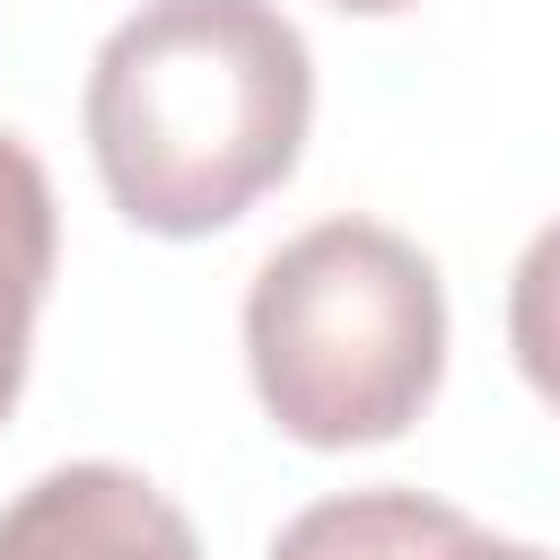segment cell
Masks as SVG:
<instances>
[{
	"label": "cell",
	"mask_w": 560,
	"mask_h": 560,
	"mask_svg": "<svg viewBox=\"0 0 560 560\" xmlns=\"http://www.w3.org/2000/svg\"><path fill=\"white\" fill-rule=\"evenodd\" d=\"M88 158L140 236H219L289 184L315 52L271 0H140L79 96Z\"/></svg>",
	"instance_id": "obj_1"
},
{
	"label": "cell",
	"mask_w": 560,
	"mask_h": 560,
	"mask_svg": "<svg viewBox=\"0 0 560 560\" xmlns=\"http://www.w3.org/2000/svg\"><path fill=\"white\" fill-rule=\"evenodd\" d=\"M245 368L280 438L385 446L446 376L438 262L385 219H324L289 236L245 289Z\"/></svg>",
	"instance_id": "obj_2"
},
{
	"label": "cell",
	"mask_w": 560,
	"mask_h": 560,
	"mask_svg": "<svg viewBox=\"0 0 560 560\" xmlns=\"http://www.w3.org/2000/svg\"><path fill=\"white\" fill-rule=\"evenodd\" d=\"M0 560H201V542L131 464H61L0 508Z\"/></svg>",
	"instance_id": "obj_3"
},
{
	"label": "cell",
	"mask_w": 560,
	"mask_h": 560,
	"mask_svg": "<svg viewBox=\"0 0 560 560\" xmlns=\"http://www.w3.org/2000/svg\"><path fill=\"white\" fill-rule=\"evenodd\" d=\"M271 560H551V551L508 542L429 490H341L298 508L271 534Z\"/></svg>",
	"instance_id": "obj_4"
},
{
	"label": "cell",
	"mask_w": 560,
	"mask_h": 560,
	"mask_svg": "<svg viewBox=\"0 0 560 560\" xmlns=\"http://www.w3.org/2000/svg\"><path fill=\"white\" fill-rule=\"evenodd\" d=\"M52 280V184L18 131H0V420L26 385L35 350V306Z\"/></svg>",
	"instance_id": "obj_5"
},
{
	"label": "cell",
	"mask_w": 560,
	"mask_h": 560,
	"mask_svg": "<svg viewBox=\"0 0 560 560\" xmlns=\"http://www.w3.org/2000/svg\"><path fill=\"white\" fill-rule=\"evenodd\" d=\"M508 350H516L525 385L560 411V219L516 254V280H508Z\"/></svg>",
	"instance_id": "obj_6"
},
{
	"label": "cell",
	"mask_w": 560,
	"mask_h": 560,
	"mask_svg": "<svg viewBox=\"0 0 560 560\" xmlns=\"http://www.w3.org/2000/svg\"><path fill=\"white\" fill-rule=\"evenodd\" d=\"M341 18H394V9H420V0H332Z\"/></svg>",
	"instance_id": "obj_7"
}]
</instances>
